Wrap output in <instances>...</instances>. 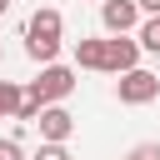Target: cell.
I'll return each mask as SVG.
<instances>
[{"instance_id": "cell-2", "label": "cell", "mask_w": 160, "mask_h": 160, "mask_svg": "<svg viewBox=\"0 0 160 160\" xmlns=\"http://www.w3.org/2000/svg\"><path fill=\"white\" fill-rule=\"evenodd\" d=\"M70 90H75V70H65V65H45V70H40V80H30V90H25V95L45 110V105H60Z\"/></svg>"}, {"instance_id": "cell-9", "label": "cell", "mask_w": 160, "mask_h": 160, "mask_svg": "<svg viewBox=\"0 0 160 160\" xmlns=\"http://www.w3.org/2000/svg\"><path fill=\"white\" fill-rule=\"evenodd\" d=\"M135 45H140V50H155V55H160V15H155V20H145V30H140V40H135Z\"/></svg>"}, {"instance_id": "cell-14", "label": "cell", "mask_w": 160, "mask_h": 160, "mask_svg": "<svg viewBox=\"0 0 160 160\" xmlns=\"http://www.w3.org/2000/svg\"><path fill=\"white\" fill-rule=\"evenodd\" d=\"M130 160H135V155H130Z\"/></svg>"}, {"instance_id": "cell-11", "label": "cell", "mask_w": 160, "mask_h": 160, "mask_svg": "<svg viewBox=\"0 0 160 160\" xmlns=\"http://www.w3.org/2000/svg\"><path fill=\"white\" fill-rule=\"evenodd\" d=\"M0 160H25V150H20V140H0Z\"/></svg>"}, {"instance_id": "cell-3", "label": "cell", "mask_w": 160, "mask_h": 160, "mask_svg": "<svg viewBox=\"0 0 160 160\" xmlns=\"http://www.w3.org/2000/svg\"><path fill=\"white\" fill-rule=\"evenodd\" d=\"M115 95H120V105H150V100H160V75H150V70L135 65V70L120 75Z\"/></svg>"}, {"instance_id": "cell-8", "label": "cell", "mask_w": 160, "mask_h": 160, "mask_svg": "<svg viewBox=\"0 0 160 160\" xmlns=\"http://www.w3.org/2000/svg\"><path fill=\"white\" fill-rule=\"evenodd\" d=\"M15 105H20V85L15 80H0V120L15 115Z\"/></svg>"}, {"instance_id": "cell-6", "label": "cell", "mask_w": 160, "mask_h": 160, "mask_svg": "<svg viewBox=\"0 0 160 160\" xmlns=\"http://www.w3.org/2000/svg\"><path fill=\"white\" fill-rule=\"evenodd\" d=\"M140 20V10H135V0H100V25L110 30V35H125L130 25Z\"/></svg>"}, {"instance_id": "cell-13", "label": "cell", "mask_w": 160, "mask_h": 160, "mask_svg": "<svg viewBox=\"0 0 160 160\" xmlns=\"http://www.w3.org/2000/svg\"><path fill=\"white\" fill-rule=\"evenodd\" d=\"M5 10H10V0H0V15H5Z\"/></svg>"}, {"instance_id": "cell-12", "label": "cell", "mask_w": 160, "mask_h": 160, "mask_svg": "<svg viewBox=\"0 0 160 160\" xmlns=\"http://www.w3.org/2000/svg\"><path fill=\"white\" fill-rule=\"evenodd\" d=\"M135 10H145V15L155 20V15H160V0H135Z\"/></svg>"}, {"instance_id": "cell-5", "label": "cell", "mask_w": 160, "mask_h": 160, "mask_svg": "<svg viewBox=\"0 0 160 160\" xmlns=\"http://www.w3.org/2000/svg\"><path fill=\"white\" fill-rule=\"evenodd\" d=\"M140 65V45L130 40V35H110L105 40V70L110 75H125V70H135Z\"/></svg>"}, {"instance_id": "cell-4", "label": "cell", "mask_w": 160, "mask_h": 160, "mask_svg": "<svg viewBox=\"0 0 160 160\" xmlns=\"http://www.w3.org/2000/svg\"><path fill=\"white\" fill-rule=\"evenodd\" d=\"M35 130H40V145H65V140L75 135V115H70L65 105H45V110L35 115Z\"/></svg>"}, {"instance_id": "cell-10", "label": "cell", "mask_w": 160, "mask_h": 160, "mask_svg": "<svg viewBox=\"0 0 160 160\" xmlns=\"http://www.w3.org/2000/svg\"><path fill=\"white\" fill-rule=\"evenodd\" d=\"M35 160H70V150H65V145H40Z\"/></svg>"}, {"instance_id": "cell-7", "label": "cell", "mask_w": 160, "mask_h": 160, "mask_svg": "<svg viewBox=\"0 0 160 160\" xmlns=\"http://www.w3.org/2000/svg\"><path fill=\"white\" fill-rule=\"evenodd\" d=\"M75 65L80 70H105V40H75Z\"/></svg>"}, {"instance_id": "cell-1", "label": "cell", "mask_w": 160, "mask_h": 160, "mask_svg": "<svg viewBox=\"0 0 160 160\" xmlns=\"http://www.w3.org/2000/svg\"><path fill=\"white\" fill-rule=\"evenodd\" d=\"M60 30H65L60 10H50V5L35 10L30 25H25V55L40 60V65H55V55H60Z\"/></svg>"}]
</instances>
